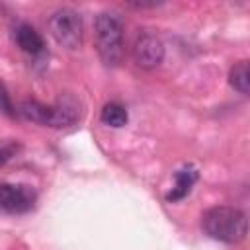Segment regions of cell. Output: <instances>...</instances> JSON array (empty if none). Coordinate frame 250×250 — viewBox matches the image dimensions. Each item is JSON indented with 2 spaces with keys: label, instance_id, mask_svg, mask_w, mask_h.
<instances>
[{
  "label": "cell",
  "instance_id": "6da1fadb",
  "mask_svg": "<svg viewBox=\"0 0 250 250\" xmlns=\"http://www.w3.org/2000/svg\"><path fill=\"white\" fill-rule=\"evenodd\" d=\"M201 227L211 238L227 244H234L246 236L248 221L244 211L229 205H217L203 213Z\"/></svg>",
  "mask_w": 250,
  "mask_h": 250
},
{
  "label": "cell",
  "instance_id": "7a4b0ae2",
  "mask_svg": "<svg viewBox=\"0 0 250 250\" xmlns=\"http://www.w3.org/2000/svg\"><path fill=\"white\" fill-rule=\"evenodd\" d=\"M123 20L115 12H102L96 18V51L105 66H119L123 61Z\"/></svg>",
  "mask_w": 250,
  "mask_h": 250
},
{
  "label": "cell",
  "instance_id": "3957f363",
  "mask_svg": "<svg viewBox=\"0 0 250 250\" xmlns=\"http://www.w3.org/2000/svg\"><path fill=\"white\" fill-rule=\"evenodd\" d=\"M20 113L35 123L49 125V127H68L80 119V104L72 96L61 98L53 105L39 104L35 100H27L20 105Z\"/></svg>",
  "mask_w": 250,
  "mask_h": 250
},
{
  "label": "cell",
  "instance_id": "277c9868",
  "mask_svg": "<svg viewBox=\"0 0 250 250\" xmlns=\"http://www.w3.org/2000/svg\"><path fill=\"white\" fill-rule=\"evenodd\" d=\"M49 31L59 45L68 51H76L84 41V23L76 10L61 8L49 20Z\"/></svg>",
  "mask_w": 250,
  "mask_h": 250
},
{
  "label": "cell",
  "instance_id": "5b68a950",
  "mask_svg": "<svg viewBox=\"0 0 250 250\" xmlns=\"http://www.w3.org/2000/svg\"><path fill=\"white\" fill-rule=\"evenodd\" d=\"M37 193L31 186L23 184H0V209L6 213H27L33 209Z\"/></svg>",
  "mask_w": 250,
  "mask_h": 250
},
{
  "label": "cell",
  "instance_id": "8992f818",
  "mask_svg": "<svg viewBox=\"0 0 250 250\" xmlns=\"http://www.w3.org/2000/svg\"><path fill=\"white\" fill-rule=\"evenodd\" d=\"M162 59H164L162 41L150 31L139 33L135 43H133V61H135V64L145 68V70H152V68L160 66Z\"/></svg>",
  "mask_w": 250,
  "mask_h": 250
},
{
  "label": "cell",
  "instance_id": "52a82bcc",
  "mask_svg": "<svg viewBox=\"0 0 250 250\" xmlns=\"http://www.w3.org/2000/svg\"><path fill=\"white\" fill-rule=\"evenodd\" d=\"M14 39L18 43V47L29 55H39L45 49V41H43L41 33L29 23H20L14 31Z\"/></svg>",
  "mask_w": 250,
  "mask_h": 250
},
{
  "label": "cell",
  "instance_id": "ba28073f",
  "mask_svg": "<svg viewBox=\"0 0 250 250\" xmlns=\"http://www.w3.org/2000/svg\"><path fill=\"white\" fill-rule=\"evenodd\" d=\"M195 182H197V170H195V168L186 166V168L178 170V172H176V186L172 188V191L166 193V199H168V201L184 199V197L191 191V188H193Z\"/></svg>",
  "mask_w": 250,
  "mask_h": 250
},
{
  "label": "cell",
  "instance_id": "9c48e42d",
  "mask_svg": "<svg viewBox=\"0 0 250 250\" xmlns=\"http://www.w3.org/2000/svg\"><path fill=\"white\" fill-rule=\"evenodd\" d=\"M100 119H102L104 125H107V127H115V129H117V127H123V125L127 123L129 115H127V109H125L121 104H117V102H109V104H105V105L102 107Z\"/></svg>",
  "mask_w": 250,
  "mask_h": 250
},
{
  "label": "cell",
  "instance_id": "30bf717a",
  "mask_svg": "<svg viewBox=\"0 0 250 250\" xmlns=\"http://www.w3.org/2000/svg\"><path fill=\"white\" fill-rule=\"evenodd\" d=\"M229 82L234 90H238L240 94H248L250 92V70H248V61H238L230 72H229Z\"/></svg>",
  "mask_w": 250,
  "mask_h": 250
},
{
  "label": "cell",
  "instance_id": "8fae6325",
  "mask_svg": "<svg viewBox=\"0 0 250 250\" xmlns=\"http://www.w3.org/2000/svg\"><path fill=\"white\" fill-rule=\"evenodd\" d=\"M0 109L6 115H14L16 113L14 111V105H12V100H10V96H8V92H6V88H4L2 82H0Z\"/></svg>",
  "mask_w": 250,
  "mask_h": 250
},
{
  "label": "cell",
  "instance_id": "7c38bea8",
  "mask_svg": "<svg viewBox=\"0 0 250 250\" xmlns=\"http://www.w3.org/2000/svg\"><path fill=\"white\" fill-rule=\"evenodd\" d=\"M16 150H18V145H2L0 146V166H4L14 154H16Z\"/></svg>",
  "mask_w": 250,
  "mask_h": 250
}]
</instances>
